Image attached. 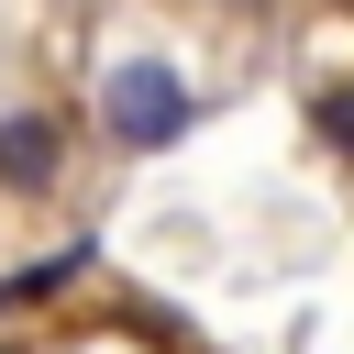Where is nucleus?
Here are the masks:
<instances>
[{
  "instance_id": "1",
  "label": "nucleus",
  "mask_w": 354,
  "mask_h": 354,
  "mask_svg": "<svg viewBox=\"0 0 354 354\" xmlns=\"http://www.w3.org/2000/svg\"><path fill=\"white\" fill-rule=\"evenodd\" d=\"M100 122H111V144L155 155V144H177V133H188V88H177L166 66H111V88H100Z\"/></svg>"
},
{
  "instance_id": "2",
  "label": "nucleus",
  "mask_w": 354,
  "mask_h": 354,
  "mask_svg": "<svg viewBox=\"0 0 354 354\" xmlns=\"http://www.w3.org/2000/svg\"><path fill=\"white\" fill-rule=\"evenodd\" d=\"M55 155H66V133H55L44 111H11V122H0V188H22V199L55 188Z\"/></svg>"
},
{
  "instance_id": "4",
  "label": "nucleus",
  "mask_w": 354,
  "mask_h": 354,
  "mask_svg": "<svg viewBox=\"0 0 354 354\" xmlns=\"http://www.w3.org/2000/svg\"><path fill=\"white\" fill-rule=\"evenodd\" d=\"M310 133H321V144H332V155H343V166H354V77H343V88H321V100H310Z\"/></svg>"
},
{
  "instance_id": "3",
  "label": "nucleus",
  "mask_w": 354,
  "mask_h": 354,
  "mask_svg": "<svg viewBox=\"0 0 354 354\" xmlns=\"http://www.w3.org/2000/svg\"><path fill=\"white\" fill-rule=\"evenodd\" d=\"M77 266H88V243H66V254H44V266L0 277V310H33V299H55V288H77Z\"/></svg>"
}]
</instances>
